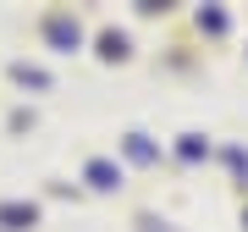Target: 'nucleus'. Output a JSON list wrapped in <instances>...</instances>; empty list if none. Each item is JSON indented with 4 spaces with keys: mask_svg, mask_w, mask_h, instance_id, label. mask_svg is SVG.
Here are the masks:
<instances>
[{
    "mask_svg": "<svg viewBox=\"0 0 248 232\" xmlns=\"http://www.w3.org/2000/svg\"><path fill=\"white\" fill-rule=\"evenodd\" d=\"M45 33H50V45H61V50L78 45V22H72V17H50V22H45Z\"/></svg>",
    "mask_w": 248,
    "mask_h": 232,
    "instance_id": "obj_1",
    "label": "nucleus"
},
{
    "mask_svg": "<svg viewBox=\"0 0 248 232\" xmlns=\"http://www.w3.org/2000/svg\"><path fill=\"white\" fill-rule=\"evenodd\" d=\"M0 221H11V227H28V221H33V205H0Z\"/></svg>",
    "mask_w": 248,
    "mask_h": 232,
    "instance_id": "obj_3",
    "label": "nucleus"
},
{
    "mask_svg": "<svg viewBox=\"0 0 248 232\" xmlns=\"http://www.w3.org/2000/svg\"><path fill=\"white\" fill-rule=\"evenodd\" d=\"M99 45H105L99 55H110V61H122V55H127V33H105Z\"/></svg>",
    "mask_w": 248,
    "mask_h": 232,
    "instance_id": "obj_4",
    "label": "nucleus"
},
{
    "mask_svg": "<svg viewBox=\"0 0 248 232\" xmlns=\"http://www.w3.org/2000/svg\"><path fill=\"white\" fill-rule=\"evenodd\" d=\"M89 182H94V188H116V182H122V171H116L110 161H89Z\"/></svg>",
    "mask_w": 248,
    "mask_h": 232,
    "instance_id": "obj_2",
    "label": "nucleus"
}]
</instances>
